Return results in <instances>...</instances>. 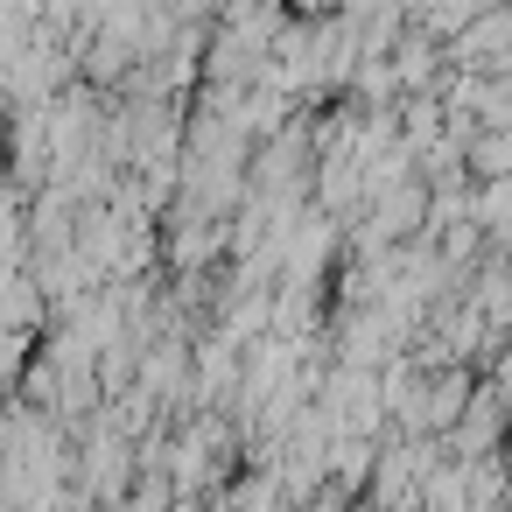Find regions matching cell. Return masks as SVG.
<instances>
[]
</instances>
